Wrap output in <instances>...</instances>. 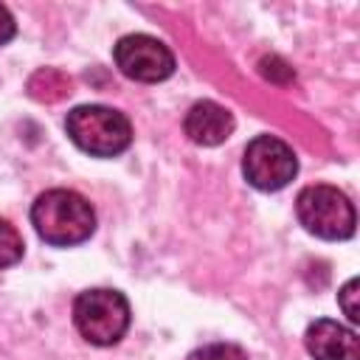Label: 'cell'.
I'll use <instances>...</instances> for the list:
<instances>
[{"label":"cell","mask_w":360,"mask_h":360,"mask_svg":"<svg viewBox=\"0 0 360 360\" xmlns=\"http://www.w3.org/2000/svg\"><path fill=\"white\" fill-rule=\"evenodd\" d=\"M31 222L39 233L53 248H70L84 242L96 231V214L93 205L68 188H51L37 197L31 208Z\"/></svg>","instance_id":"6da1fadb"},{"label":"cell","mask_w":360,"mask_h":360,"mask_svg":"<svg viewBox=\"0 0 360 360\" xmlns=\"http://www.w3.org/2000/svg\"><path fill=\"white\" fill-rule=\"evenodd\" d=\"M65 129L70 141L96 158L121 155L132 143V127L124 112L101 104H84L68 112Z\"/></svg>","instance_id":"7a4b0ae2"},{"label":"cell","mask_w":360,"mask_h":360,"mask_svg":"<svg viewBox=\"0 0 360 360\" xmlns=\"http://www.w3.org/2000/svg\"><path fill=\"white\" fill-rule=\"evenodd\" d=\"M73 323L93 346H112L129 326V304L118 290H84L73 301Z\"/></svg>","instance_id":"3957f363"},{"label":"cell","mask_w":360,"mask_h":360,"mask_svg":"<svg viewBox=\"0 0 360 360\" xmlns=\"http://www.w3.org/2000/svg\"><path fill=\"white\" fill-rule=\"evenodd\" d=\"M295 211L309 233L332 242L349 239L357 225L352 200L335 186H307L295 200Z\"/></svg>","instance_id":"277c9868"},{"label":"cell","mask_w":360,"mask_h":360,"mask_svg":"<svg viewBox=\"0 0 360 360\" xmlns=\"http://www.w3.org/2000/svg\"><path fill=\"white\" fill-rule=\"evenodd\" d=\"M242 172H245V180L253 188H259V191H278V188H284L295 177L298 160H295V152L281 138L259 135L245 149Z\"/></svg>","instance_id":"5b68a950"},{"label":"cell","mask_w":360,"mask_h":360,"mask_svg":"<svg viewBox=\"0 0 360 360\" xmlns=\"http://www.w3.org/2000/svg\"><path fill=\"white\" fill-rule=\"evenodd\" d=\"M115 65L135 82H163L174 73V53L149 34H129L115 42Z\"/></svg>","instance_id":"8992f818"},{"label":"cell","mask_w":360,"mask_h":360,"mask_svg":"<svg viewBox=\"0 0 360 360\" xmlns=\"http://www.w3.org/2000/svg\"><path fill=\"white\" fill-rule=\"evenodd\" d=\"M307 352L315 360H360V340L352 329L340 326L338 321L321 318L304 335Z\"/></svg>","instance_id":"52a82bcc"},{"label":"cell","mask_w":360,"mask_h":360,"mask_svg":"<svg viewBox=\"0 0 360 360\" xmlns=\"http://www.w3.org/2000/svg\"><path fill=\"white\" fill-rule=\"evenodd\" d=\"M186 135L200 146H217L231 138L233 132V115L219 107L217 101H197L183 121Z\"/></svg>","instance_id":"ba28073f"},{"label":"cell","mask_w":360,"mask_h":360,"mask_svg":"<svg viewBox=\"0 0 360 360\" xmlns=\"http://www.w3.org/2000/svg\"><path fill=\"white\" fill-rule=\"evenodd\" d=\"M28 93L42 104H56L73 93V79L59 68H39L28 79Z\"/></svg>","instance_id":"9c48e42d"},{"label":"cell","mask_w":360,"mask_h":360,"mask_svg":"<svg viewBox=\"0 0 360 360\" xmlns=\"http://www.w3.org/2000/svg\"><path fill=\"white\" fill-rule=\"evenodd\" d=\"M22 236L17 233V228L6 219H0V270L17 264L22 259Z\"/></svg>","instance_id":"30bf717a"},{"label":"cell","mask_w":360,"mask_h":360,"mask_svg":"<svg viewBox=\"0 0 360 360\" xmlns=\"http://www.w3.org/2000/svg\"><path fill=\"white\" fill-rule=\"evenodd\" d=\"M188 360H248V354L236 343H208V346L191 352Z\"/></svg>","instance_id":"8fae6325"},{"label":"cell","mask_w":360,"mask_h":360,"mask_svg":"<svg viewBox=\"0 0 360 360\" xmlns=\"http://www.w3.org/2000/svg\"><path fill=\"white\" fill-rule=\"evenodd\" d=\"M338 295H340V307H343V312L349 315V321L357 323V321H360V312H357V304H354V298H357V278L346 281Z\"/></svg>","instance_id":"7c38bea8"},{"label":"cell","mask_w":360,"mask_h":360,"mask_svg":"<svg viewBox=\"0 0 360 360\" xmlns=\"http://www.w3.org/2000/svg\"><path fill=\"white\" fill-rule=\"evenodd\" d=\"M11 37H14V17L8 14L6 6H0V45L8 42Z\"/></svg>","instance_id":"4fadbf2b"}]
</instances>
